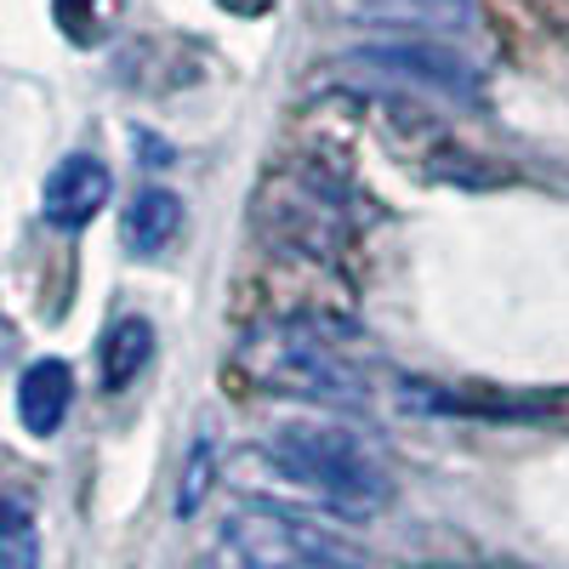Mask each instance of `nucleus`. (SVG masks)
Listing matches in <instances>:
<instances>
[{
	"label": "nucleus",
	"instance_id": "obj_8",
	"mask_svg": "<svg viewBox=\"0 0 569 569\" xmlns=\"http://www.w3.org/2000/svg\"><path fill=\"white\" fill-rule=\"evenodd\" d=\"M149 359H154V325L142 319V313L114 319V325H109V337H103V388H109V393L131 388Z\"/></svg>",
	"mask_w": 569,
	"mask_h": 569
},
{
	"label": "nucleus",
	"instance_id": "obj_3",
	"mask_svg": "<svg viewBox=\"0 0 569 569\" xmlns=\"http://www.w3.org/2000/svg\"><path fill=\"white\" fill-rule=\"evenodd\" d=\"M262 382L279 393H297L313 405H365L370 388L365 376L330 348L313 325H284L268 337V359H262Z\"/></svg>",
	"mask_w": 569,
	"mask_h": 569
},
{
	"label": "nucleus",
	"instance_id": "obj_9",
	"mask_svg": "<svg viewBox=\"0 0 569 569\" xmlns=\"http://www.w3.org/2000/svg\"><path fill=\"white\" fill-rule=\"evenodd\" d=\"M40 563V536H34V512L12 490L7 496V547H0V569H34Z\"/></svg>",
	"mask_w": 569,
	"mask_h": 569
},
{
	"label": "nucleus",
	"instance_id": "obj_11",
	"mask_svg": "<svg viewBox=\"0 0 569 569\" xmlns=\"http://www.w3.org/2000/svg\"><path fill=\"white\" fill-rule=\"evenodd\" d=\"M405 7H421V12H456L467 0H405Z\"/></svg>",
	"mask_w": 569,
	"mask_h": 569
},
{
	"label": "nucleus",
	"instance_id": "obj_7",
	"mask_svg": "<svg viewBox=\"0 0 569 569\" xmlns=\"http://www.w3.org/2000/svg\"><path fill=\"white\" fill-rule=\"evenodd\" d=\"M120 233H126V251H131V257H160L177 233H182V200L171 194V188H160V182L137 188V200L126 206Z\"/></svg>",
	"mask_w": 569,
	"mask_h": 569
},
{
	"label": "nucleus",
	"instance_id": "obj_10",
	"mask_svg": "<svg viewBox=\"0 0 569 569\" xmlns=\"http://www.w3.org/2000/svg\"><path fill=\"white\" fill-rule=\"evenodd\" d=\"M211 490V445H194V456H188V472H182V485H177V518H194L200 501Z\"/></svg>",
	"mask_w": 569,
	"mask_h": 569
},
{
	"label": "nucleus",
	"instance_id": "obj_12",
	"mask_svg": "<svg viewBox=\"0 0 569 569\" xmlns=\"http://www.w3.org/2000/svg\"><path fill=\"white\" fill-rule=\"evenodd\" d=\"M233 7H240V12H262V0H233Z\"/></svg>",
	"mask_w": 569,
	"mask_h": 569
},
{
	"label": "nucleus",
	"instance_id": "obj_2",
	"mask_svg": "<svg viewBox=\"0 0 569 569\" xmlns=\"http://www.w3.org/2000/svg\"><path fill=\"white\" fill-rule=\"evenodd\" d=\"M222 547L240 569H365V552L348 536L268 501L233 512L222 525Z\"/></svg>",
	"mask_w": 569,
	"mask_h": 569
},
{
	"label": "nucleus",
	"instance_id": "obj_4",
	"mask_svg": "<svg viewBox=\"0 0 569 569\" xmlns=\"http://www.w3.org/2000/svg\"><path fill=\"white\" fill-rule=\"evenodd\" d=\"M359 63L393 74L399 86H416V91H433V98H450V103H472V98H479V69H472L461 52H450V46H427V40H376V46H359Z\"/></svg>",
	"mask_w": 569,
	"mask_h": 569
},
{
	"label": "nucleus",
	"instance_id": "obj_5",
	"mask_svg": "<svg viewBox=\"0 0 569 569\" xmlns=\"http://www.w3.org/2000/svg\"><path fill=\"white\" fill-rule=\"evenodd\" d=\"M109 188H114V177H109V166L98 154H69L52 177H46V188H40L46 228H58V233L91 228V217L109 206Z\"/></svg>",
	"mask_w": 569,
	"mask_h": 569
},
{
	"label": "nucleus",
	"instance_id": "obj_1",
	"mask_svg": "<svg viewBox=\"0 0 569 569\" xmlns=\"http://www.w3.org/2000/svg\"><path fill=\"white\" fill-rule=\"evenodd\" d=\"M262 456L279 479L348 518H376L393 501V472L353 427L337 421H279L262 439Z\"/></svg>",
	"mask_w": 569,
	"mask_h": 569
},
{
	"label": "nucleus",
	"instance_id": "obj_6",
	"mask_svg": "<svg viewBox=\"0 0 569 569\" xmlns=\"http://www.w3.org/2000/svg\"><path fill=\"white\" fill-rule=\"evenodd\" d=\"M74 405V370L63 359H34L18 382V416L34 439H52Z\"/></svg>",
	"mask_w": 569,
	"mask_h": 569
}]
</instances>
